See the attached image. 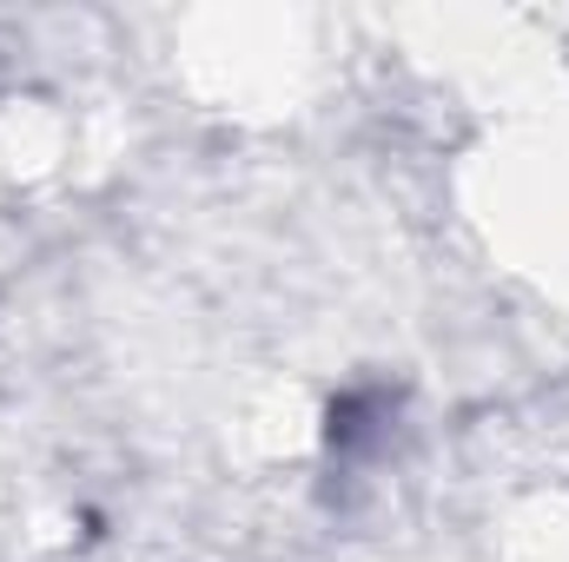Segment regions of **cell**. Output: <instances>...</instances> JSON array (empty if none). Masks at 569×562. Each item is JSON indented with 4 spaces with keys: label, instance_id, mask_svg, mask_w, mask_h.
<instances>
[{
    "label": "cell",
    "instance_id": "6da1fadb",
    "mask_svg": "<svg viewBox=\"0 0 569 562\" xmlns=\"http://www.w3.org/2000/svg\"><path fill=\"white\" fill-rule=\"evenodd\" d=\"M385 423H391V398H385L378 384H358V391L331 398V411H325V450H331L338 463H351L365 443H378Z\"/></svg>",
    "mask_w": 569,
    "mask_h": 562
}]
</instances>
